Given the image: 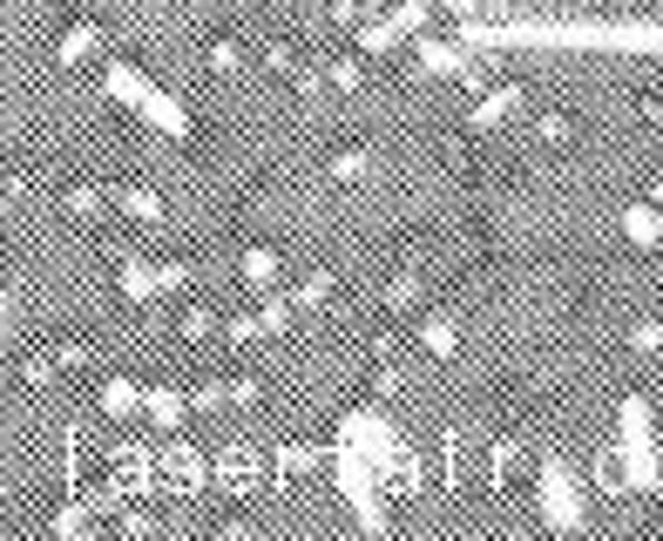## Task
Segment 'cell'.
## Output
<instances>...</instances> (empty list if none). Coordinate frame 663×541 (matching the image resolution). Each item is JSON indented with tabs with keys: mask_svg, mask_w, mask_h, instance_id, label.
I'll use <instances>...</instances> for the list:
<instances>
[{
	"mask_svg": "<svg viewBox=\"0 0 663 541\" xmlns=\"http://www.w3.org/2000/svg\"><path fill=\"white\" fill-rule=\"evenodd\" d=\"M461 48H548V55H562V48H616V55H663V21H583V14H522V21H481V14H467L461 21V35H454Z\"/></svg>",
	"mask_w": 663,
	"mask_h": 541,
	"instance_id": "1",
	"label": "cell"
},
{
	"mask_svg": "<svg viewBox=\"0 0 663 541\" xmlns=\"http://www.w3.org/2000/svg\"><path fill=\"white\" fill-rule=\"evenodd\" d=\"M616 461L630 488H656V406L643 393H623L616 406Z\"/></svg>",
	"mask_w": 663,
	"mask_h": 541,
	"instance_id": "2",
	"label": "cell"
},
{
	"mask_svg": "<svg viewBox=\"0 0 663 541\" xmlns=\"http://www.w3.org/2000/svg\"><path fill=\"white\" fill-rule=\"evenodd\" d=\"M535 508H542V521L555 534H583L590 528V501H583V488H575V474H568L562 454H542L535 461Z\"/></svg>",
	"mask_w": 663,
	"mask_h": 541,
	"instance_id": "3",
	"label": "cell"
},
{
	"mask_svg": "<svg viewBox=\"0 0 663 541\" xmlns=\"http://www.w3.org/2000/svg\"><path fill=\"white\" fill-rule=\"evenodd\" d=\"M339 440L353 446V454H359L373 474L399 468V426H393L379 406H359V413H346V420H339Z\"/></svg>",
	"mask_w": 663,
	"mask_h": 541,
	"instance_id": "4",
	"label": "cell"
},
{
	"mask_svg": "<svg viewBox=\"0 0 663 541\" xmlns=\"http://www.w3.org/2000/svg\"><path fill=\"white\" fill-rule=\"evenodd\" d=\"M332 474H339V494H346V508L359 514V528H386V501H379V474L353 454V446L339 440V446H332Z\"/></svg>",
	"mask_w": 663,
	"mask_h": 541,
	"instance_id": "5",
	"label": "cell"
},
{
	"mask_svg": "<svg viewBox=\"0 0 663 541\" xmlns=\"http://www.w3.org/2000/svg\"><path fill=\"white\" fill-rule=\"evenodd\" d=\"M427 14H434V0H399L393 14H379V21L359 28V55H393L399 41H413V35L427 28Z\"/></svg>",
	"mask_w": 663,
	"mask_h": 541,
	"instance_id": "6",
	"label": "cell"
},
{
	"mask_svg": "<svg viewBox=\"0 0 663 541\" xmlns=\"http://www.w3.org/2000/svg\"><path fill=\"white\" fill-rule=\"evenodd\" d=\"M413 75H467V48L447 35H413Z\"/></svg>",
	"mask_w": 663,
	"mask_h": 541,
	"instance_id": "7",
	"label": "cell"
},
{
	"mask_svg": "<svg viewBox=\"0 0 663 541\" xmlns=\"http://www.w3.org/2000/svg\"><path fill=\"white\" fill-rule=\"evenodd\" d=\"M271 332H291V298H265L258 312H244V318H230L224 325V338H271Z\"/></svg>",
	"mask_w": 663,
	"mask_h": 541,
	"instance_id": "8",
	"label": "cell"
},
{
	"mask_svg": "<svg viewBox=\"0 0 663 541\" xmlns=\"http://www.w3.org/2000/svg\"><path fill=\"white\" fill-rule=\"evenodd\" d=\"M515 109H522V88H515V81H502V88H481V102L467 109V129H474V136H487V129H502Z\"/></svg>",
	"mask_w": 663,
	"mask_h": 541,
	"instance_id": "9",
	"label": "cell"
},
{
	"mask_svg": "<svg viewBox=\"0 0 663 541\" xmlns=\"http://www.w3.org/2000/svg\"><path fill=\"white\" fill-rule=\"evenodd\" d=\"M149 88H156V81H149L142 68H129V61H109V68H102V96H109L116 109H142Z\"/></svg>",
	"mask_w": 663,
	"mask_h": 541,
	"instance_id": "10",
	"label": "cell"
},
{
	"mask_svg": "<svg viewBox=\"0 0 663 541\" xmlns=\"http://www.w3.org/2000/svg\"><path fill=\"white\" fill-rule=\"evenodd\" d=\"M136 116H142L149 129H162L170 142H184V136H190V109H184L177 96H162V88H149V102H142Z\"/></svg>",
	"mask_w": 663,
	"mask_h": 541,
	"instance_id": "11",
	"label": "cell"
},
{
	"mask_svg": "<svg viewBox=\"0 0 663 541\" xmlns=\"http://www.w3.org/2000/svg\"><path fill=\"white\" fill-rule=\"evenodd\" d=\"M623 237H630L636 250H656V244H663V210H656L650 197H636V204L623 210Z\"/></svg>",
	"mask_w": 663,
	"mask_h": 541,
	"instance_id": "12",
	"label": "cell"
},
{
	"mask_svg": "<svg viewBox=\"0 0 663 541\" xmlns=\"http://www.w3.org/2000/svg\"><path fill=\"white\" fill-rule=\"evenodd\" d=\"M55 55H61V68L96 61V55H102V28H96V21H75V28L61 35V48H55Z\"/></svg>",
	"mask_w": 663,
	"mask_h": 541,
	"instance_id": "13",
	"label": "cell"
},
{
	"mask_svg": "<svg viewBox=\"0 0 663 541\" xmlns=\"http://www.w3.org/2000/svg\"><path fill=\"white\" fill-rule=\"evenodd\" d=\"M116 292H122L129 305H149V298L162 292V285H156V264H149V257H129V264L116 270Z\"/></svg>",
	"mask_w": 663,
	"mask_h": 541,
	"instance_id": "14",
	"label": "cell"
},
{
	"mask_svg": "<svg viewBox=\"0 0 663 541\" xmlns=\"http://www.w3.org/2000/svg\"><path fill=\"white\" fill-rule=\"evenodd\" d=\"M109 210H116V217H136V224H162V197H156V190H142V184L109 190Z\"/></svg>",
	"mask_w": 663,
	"mask_h": 541,
	"instance_id": "15",
	"label": "cell"
},
{
	"mask_svg": "<svg viewBox=\"0 0 663 541\" xmlns=\"http://www.w3.org/2000/svg\"><path fill=\"white\" fill-rule=\"evenodd\" d=\"M237 270H244V285H258V292H271L285 264H278V250H271V244H251V250H244V257H237Z\"/></svg>",
	"mask_w": 663,
	"mask_h": 541,
	"instance_id": "16",
	"label": "cell"
},
{
	"mask_svg": "<svg viewBox=\"0 0 663 541\" xmlns=\"http://www.w3.org/2000/svg\"><path fill=\"white\" fill-rule=\"evenodd\" d=\"M142 413H149L162 433H177V426H184V413H190V400H184V393H170V386H156V393H142Z\"/></svg>",
	"mask_w": 663,
	"mask_h": 541,
	"instance_id": "17",
	"label": "cell"
},
{
	"mask_svg": "<svg viewBox=\"0 0 663 541\" xmlns=\"http://www.w3.org/2000/svg\"><path fill=\"white\" fill-rule=\"evenodd\" d=\"M413 338H420L434 358H454V345H461V332H454V318H441V312H427L420 325H413Z\"/></svg>",
	"mask_w": 663,
	"mask_h": 541,
	"instance_id": "18",
	"label": "cell"
},
{
	"mask_svg": "<svg viewBox=\"0 0 663 541\" xmlns=\"http://www.w3.org/2000/svg\"><path fill=\"white\" fill-rule=\"evenodd\" d=\"M96 400H102V413H116V420L142 413V386H136V380H122V373H116V380H102V393H96Z\"/></svg>",
	"mask_w": 663,
	"mask_h": 541,
	"instance_id": "19",
	"label": "cell"
},
{
	"mask_svg": "<svg viewBox=\"0 0 663 541\" xmlns=\"http://www.w3.org/2000/svg\"><path fill=\"white\" fill-rule=\"evenodd\" d=\"M61 210H68V217H102V210H109V190H102V184H68V190H61Z\"/></svg>",
	"mask_w": 663,
	"mask_h": 541,
	"instance_id": "20",
	"label": "cell"
},
{
	"mask_svg": "<svg viewBox=\"0 0 663 541\" xmlns=\"http://www.w3.org/2000/svg\"><path fill=\"white\" fill-rule=\"evenodd\" d=\"M325 169H332V176H339V184H366V176H373V156L346 142V149H332V163H325Z\"/></svg>",
	"mask_w": 663,
	"mask_h": 541,
	"instance_id": "21",
	"label": "cell"
},
{
	"mask_svg": "<svg viewBox=\"0 0 663 541\" xmlns=\"http://www.w3.org/2000/svg\"><path fill=\"white\" fill-rule=\"evenodd\" d=\"M379 305L386 312H413V305H420V270H399V278L379 292Z\"/></svg>",
	"mask_w": 663,
	"mask_h": 541,
	"instance_id": "22",
	"label": "cell"
},
{
	"mask_svg": "<svg viewBox=\"0 0 663 541\" xmlns=\"http://www.w3.org/2000/svg\"><path fill=\"white\" fill-rule=\"evenodd\" d=\"M325 81L353 96V88H366V61H359V55H332V61H325Z\"/></svg>",
	"mask_w": 663,
	"mask_h": 541,
	"instance_id": "23",
	"label": "cell"
},
{
	"mask_svg": "<svg viewBox=\"0 0 663 541\" xmlns=\"http://www.w3.org/2000/svg\"><path fill=\"white\" fill-rule=\"evenodd\" d=\"M204 68H210V75H237V68H244V41H230V35L210 41V48H204Z\"/></svg>",
	"mask_w": 663,
	"mask_h": 541,
	"instance_id": "24",
	"label": "cell"
},
{
	"mask_svg": "<svg viewBox=\"0 0 663 541\" xmlns=\"http://www.w3.org/2000/svg\"><path fill=\"white\" fill-rule=\"evenodd\" d=\"M325 298H332V270H305V278L291 285V312L298 305H325Z\"/></svg>",
	"mask_w": 663,
	"mask_h": 541,
	"instance_id": "25",
	"label": "cell"
},
{
	"mask_svg": "<svg viewBox=\"0 0 663 541\" xmlns=\"http://www.w3.org/2000/svg\"><path fill=\"white\" fill-rule=\"evenodd\" d=\"M177 332H184V338H190V345H204V338H217V332H224V325H217V312H210V305H190V312H184V325H177Z\"/></svg>",
	"mask_w": 663,
	"mask_h": 541,
	"instance_id": "26",
	"label": "cell"
},
{
	"mask_svg": "<svg viewBox=\"0 0 663 541\" xmlns=\"http://www.w3.org/2000/svg\"><path fill=\"white\" fill-rule=\"evenodd\" d=\"M535 136H542V142H575V122H568L562 109H542V116H535Z\"/></svg>",
	"mask_w": 663,
	"mask_h": 541,
	"instance_id": "27",
	"label": "cell"
},
{
	"mask_svg": "<svg viewBox=\"0 0 663 541\" xmlns=\"http://www.w3.org/2000/svg\"><path fill=\"white\" fill-rule=\"evenodd\" d=\"M596 488H603V494H630V481H623V461H616V454H596Z\"/></svg>",
	"mask_w": 663,
	"mask_h": 541,
	"instance_id": "28",
	"label": "cell"
},
{
	"mask_svg": "<svg viewBox=\"0 0 663 541\" xmlns=\"http://www.w3.org/2000/svg\"><path fill=\"white\" fill-rule=\"evenodd\" d=\"M55 380V352H28L21 358V386H48Z\"/></svg>",
	"mask_w": 663,
	"mask_h": 541,
	"instance_id": "29",
	"label": "cell"
},
{
	"mask_svg": "<svg viewBox=\"0 0 663 541\" xmlns=\"http://www.w3.org/2000/svg\"><path fill=\"white\" fill-rule=\"evenodd\" d=\"M89 345H81V338H68V345H55V373H81V366H89Z\"/></svg>",
	"mask_w": 663,
	"mask_h": 541,
	"instance_id": "30",
	"label": "cell"
},
{
	"mask_svg": "<svg viewBox=\"0 0 663 541\" xmlns=\"http://www.w3.org/2000/svg\"><path fill=\"white\" fill-rule=\"evenodd\" d=\"M156 285H162V292H184V285H190V264H184V257L156 264Z\"/></svg>",
	"mask_w": 663,
	"mask_h": 541,
	"instance_id": "31",
	"label": "cell"
},
{
	"mask_svg": "<svg viewBox=\"0 0 663 541\" xmlns=\"http://www.w3.org/2000/svg\"><path fill=\"white\" fill-rule=\"evenodd\" d=\"M81 528H89V508H81V501L55 508V534H81Z\"/></svg>",
	"mask_w": 663,
	"mask_h": 541,
	"instance_id": "32",
	"label": "cell"
},
{
	"mask_svg": "<svg viewBox=\"0 0 663 541\" xmlns=\"http://www.w3.org/2000/svg\"><path fill=\"white\" fill-rule=\"evenodd\" d=\"M224 393H230V400H237V406H258V400H265V386H258V380H251V373H237V380H230V386H224Z\"/></svg>",
	"mask_w": 663,
	"mask_h": 541,
	"instance_id": "33",
	"label": "cell"
},
{
	"mask_svg": "<svg viewBox=\"0 0 663 541\" xmlns=\"http://www.w3.org/2000/svg\"><path fill=\"white\" fill-rule=\"evenodd\" d=\"M224 400H230V393H224V386H217V380H204V386H197V393H190V406H197V413H217V406H224Z\"/></svg>",
	"mask_w": 663,
	"mask_h": 541,
	"instance_id": "34",
	"label": "cell"
},
{
	"mask_svg": "<svg viewBox=\"0 0 663 541\" xmlns=\"http://www.w3.org/2000/svg\"><path fill=\"white\" fill-rule=\"evenodd\" d=\"M630 345H636V352H650V345H663V318H650V325H636V332H630Z\"/></svg>",
	"mask_w": 663,
	"mask_h": 541,
	"instance_id": "35",
	"label": "cell"
},
{
	"mask_svg": "<svg viewBox=\"0 0 663 541\" xmlns=\"http://www.w3.org/2000/svg\"><path fill=\"white\" fill-rule=\"evenodd\" d=\"M434 8H447L454 21H467V14H481V8H487V0H434Z\"/></svg>",
	"mask_w": 663,
	"mask_h": 541,
	"instance_id": "36",
	"label": "cell"
},
{
	"mask_svg": "<svg viewBox=\"0 0 663 541\" xmlns=\"http://www.w3.org/2000/svg\"><path fill=\"white\" fill-rule=\"evenodd\" d=\"M643 122H650V129H663V102H656V96L643 102Z\"/></svg>",
	"mask_w": 663,
	"mask_h": 541,
	"instance_id": "37",
	"label": "cell"
},
{
	"mask_svg": "<svg viewBox=\"0 0 663 541\" xmlns=\"http://www.w3.org/2000/svg\"><path fill=\"white\" fill-rule=\"evenodd\" d=\"M650 204H656V210H663V176H650Z\"/></svg>",
	"mask_w": 663,
	"mask_h": 541,
	"instance_id": "38",
	"label": "cell"
},
{
	"mask_svg": "<svg viewBox=\"0 0 663 541\" xmlns=\"http://www.w3.org/2000/svg\"><path fill=\"white\" fill-rule=\"evenodd\" d=\"M8 312H14V298H8V292H0V325H8Z\"/></svg>",
	"mask_w": 663,
	"mask_h": 541,
	"instance_id": "39",
	"label": "cell"
},
{
	"mask_svg": "<svg viewBox=\"0 0 663 541\" xmlns=\"http://www.w3.org/2000/svg\"><path fill=\"white\" fill-rule=\"evenodd\" d=\"M656 528H663V521H656Z\"/></svg>",
	"mask_w": 663,
	"mask_h": 541,
	"instance_id": "40",
	"label": "cell"
}]
</instances>
